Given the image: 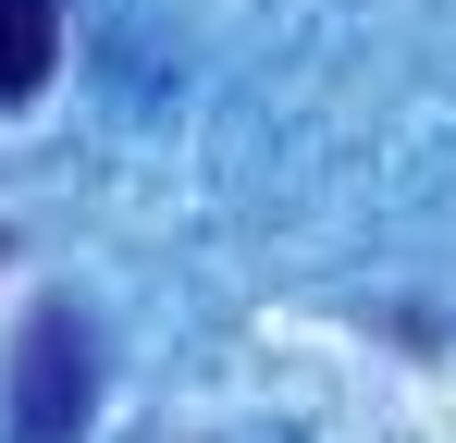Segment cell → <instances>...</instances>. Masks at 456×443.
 <instances>
[{
    "mask_svg": "<svg viewBox=\"0 0 456 443\" xmlns=\"http://www.w3.org/2000/svg\"><path fill=\"white\" fill-rule=\"evenodd\" d=\"M99 407V333L75 308H37L12 345V443H75Z\"/></svg>",
    "mask_w": 456,
    "mask_h": 443,
    "instance_id": "1",
    "label": "cell"
},
{
    "mask_svg": "<svg viewBox=\"0 0 456 443\" xmlns=\"http://www.w3.org/2000/svg\"><path fill=\"white\" fill-rule=\"evenodd\" d=\"M62 62V25H50V0H0V99H37Z\"/></svg>",
    "mask_w": 456,
    "mask_h": 443,
    "instance_id": "2",
    "label": "cell"
}]
</instances>
